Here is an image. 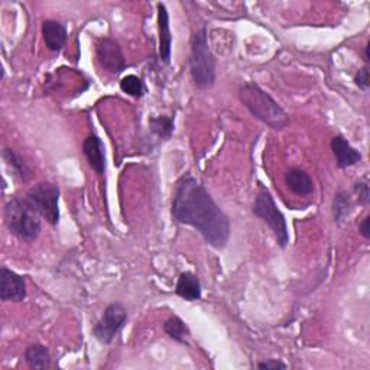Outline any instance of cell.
Here are the masks:
<instances>
[{
  "label": "cell",
  "mask_w": 370,
  "mask_h": 370,
  "mask_svg": "<svg viewBox=\"0 0 370 370\" xmlns=\"http://www.w3.org/2000/svg\"><path fill=\"white\" fill-rule=\"evenodd\" d=\"M172 217L181 225L193 226L214 249H225L230 239V220L210 193L190 174L181 176L172 198Z\"/></svg>",
  "instance_id": "1"
},
{
  "label": "cell",
  "mask_w": 370,
  "mask_h": 370,
  "mask_svg": "<svg viewBox=\"0 0 370 370\" xmlns=\"http://www.w3.org/2000/svg\"><path fill=\"white\" fill-rule=\"evenodd\" d=\"M240 101L247 107L249 112L269 128L282 130L289 119L279 103L254 83H246L239 90Z\"/></svg>",
  "instance_id": "2"
},
{
  "label": "cell",
  "mask_w": 370,
  "mask_h": 370,
  "mask_svg": "<svg viewBox=\"0 0 370 370\" xmlns=\"http://www.w3.org/2000/svg\"><path fill=\"white\" fill-rule=\"evenodd\" d=\"M29 203L23 198L15 197L5 204L4 218L5 225L12 235L25 242H33L41 233V220Z\"/></svg>",
  "instance_id": "3"
},
{
  "label": "cell",
  "mask_w": 370,
  "mask_h": 370,
  "mask_svg": "<svg viewBox=\"0 0 370 370\" xmlns=\"http://www.w3.org/2000/svg\"><path fill=\"white\" fill-rule=\"evenodd\" d=\"M190 71L194 84L207 90L215 83V58L210 50L207 28L203 26L197 30L191 41V55H190Z\"/></svg>",
  "instance_id": "4"
},
{
  "label": "cell",
  "mask_w": 370,
  "mask_h": 370,
  "mask_svg": "<svg viewBox=\"0 0 370 370\" xmlns=\"http://www.w3.org/2000/svg\"><path fill=\"white\" fill-rule=\"evenodd\" d=\"M253 213H254V215H257L259 218H262L265 221V223L269 226V229L274 232L278 245L282 249H285L289 243V233H288L285 215L278 208L269 190L261 182H259V190H257V194L254 198Z\"/></svg>",
  "instance_id": "5"
},
{
  "label": "cell",
  "mask_w": 370,
  "mask_h": 370,
  "mask_svg": "<svg viewBox=\"0 0 370 370\" xmlns=\"http://www.w3.org/2000/svg\"><path fill=\"white\" fill-rule=\"evenodd\" d=\"M25 200L29 206L44 217L50 225L57 226L60 221V189L55 184L51 182H40L32 187L28 193Z\"/></svg>",
  "instance_id": "6"
},
{
  "label": "cell",
  "mask_w": 370,
  "mask_h": 370,
  "mask_svg": "<svg viewBox=\"0 0 370 370\" xmlns=\"http://www.w3.org/2000/svg\"><path fill=\"white\" fill-rule=\"evenodd\" d=\"M128 320L126 308L120 303L110 304L93 328V336L101 344H110Z\"/></svg>",
  "instance_id": "7"
},
{
  "label": "cell",
  "mask_w": 370,
  "mask_h": 370,
  "mask_svg": "<svg viewBox=\"0 0 370 370\" xmlns=\"http://www.w3.org/2000/svg\"><path fill=\"white\" fill-rule=\"evenodd\" d=\"M96 57L100 65L112 74H120L126 68V60L119 43L112 38H101L96 45Z\"/></svg>",
  "instance_id": "8"
},
{
  "label": "cell",
  "mask_w": 370,
  "mask_h": 370,
  "mask_svg": "<svg viewBox=\"0 0 370 370\" xmlns=\"http://www.w3.org/2000/svg\"><path fill=\"white\" fill-rule=\"evenodd\" d=\"M26 298V281L23 276L4 267L0 269V300L21 303Z\"/></svg>",
  "instance_id": "9"
},
{
  "label": "cell",
  "mask_w": 370,
  "mask_h": 370,
  "mask_svg": "<svg viewBox=\"0 0 370 370\" xmlns=\"http://www.w3.org/2000/svg\"><path fill=\"white\" fill-rule=\"evenodd\" d=\"M331 150L336 157L337 167L340 169L350 168L361 161V154L344 139L343 136H335L331 139Z\"/></svg>",
  "instance_id": "10"
},
{
  "label": "cell",
  "mask_w": 370,
  "mask_h": 370,
  "mask_svg": "<svg viewBox=\"0 0 370 370\" xmlns=\"http://www.w3.org/2000/svg\"><path fill=\"white\" fill-rule=\"evenodd\" d=\"M83 154L87 158L89 165L99 174L106 172V150L104 143L97 135H90L83 143Z\"/></svg>",
  "instance_id": "11"
},
{
  "label": "cell",
  "mask_w": 370,
  "mask_h": 370,
  "mask_svg": "<svg viewBox=\"0 0 370 370\" xmlns=\"http://www.w3.org/2000/svg\"><path fill=\"white\" fill-rule=\"evenodd\" d=\"M158 30H159V57L165 64L171 61L172 35L169 26V13L164 4H158Z\"/></svg>",
  "instance_id": "12"
},
{
  "label": "cell",
  "mask_w": 370,
  "mask_h": 370,
  "mask_svg": "<svg viewBox=\"0 0 370 370\" xmlns=\"http://www.w3.org/2000/svg\"><path fill=\"white\" fill-rule=\"evenodd\" d=\"M43 35L45 45L50 51L58 52L65 47L67 43V28L58 21H44L43 23Z\"/></svg>",
  "instance_id": "13"
},
{
  "label": "cell",
  "mask_w": 370,
  "mask_h": 370,
  "mask_svg": "<svg viewBox=\"0 0 370 370\" xmlns=\"http://www.w3.org/2000/svg\"><path fill=\"white\" fill-rule=\"evenodd\" d=\"M285 184L295 194L310 196L314 193V182L310 174L301 168H291L285 172Z\"/></svg>",
  "instance_id": "14"
},
{
  "label": "cell",
  "mask_w": 370,
  "mask_h": 370,
  "mask_svg": "<svg viewBox=\"0 0 370 370\" xmlns=\"http://www.w3.org/2000/svg\"><path fill=\"white\" fill-rule=\"evenodd\" d=\"M175 292L178 297L187 301H198L201 298L200 279L191 272H182L178 278Z\"/></svg>",
  "instance_id": "15"
},
{
  "label": "cell",
  "mask_w": 370,
  "mask_h": 370,
  "mask_svg": "<svg viewBox=\"0 0 370 370\" xmlns=\"http://www.w3.org/2000/svg\"><path fill=\"white\" fill-rule=\"evenodd\" d=\"M25 361L30 369H48L51 367V354L47 346L35 343L25 350Z\"/></svg>",
  "instance_id": "16"
},
{
  "label": "cell",
  "mask_w": 370,
  "mask_h": 370,
  "mask_svg": "<svg viewBox=\"0 0 370 370\" xmlns=\"http://www.w3.org/2000/svg\"><path fill=\"white\" fill-rule=\"evenodd\" d=\"M4 159L6 165L11 168L13 175H16L21 181L28 182L32 178V171L28 167V164L22 159L21 155H18L13 150H4Z\"/></svg>",
  "instance_id": "17"
},
{
  "label": "cell",
  "mask_w": 370,
  "mask_h": 370,
  "mask_svg": "<svg viewBox=\"0 0 370 370\" xmlns=\"http://www.w3.org/2000/svg\"><path fill=\"white\" fill-rule=\"evenodd\" d=\"M164 331L174 342L181 344H189L190 330L179 317H171L164 323Z\"/></svg>",
  "instance_id": "18"
},
{
  "label": "cell",
  "mask_w": 370,
  "mask_h": 370,
  "mask_svg": "<svg viewBox=\"0 0 370 370\" xmlns=\"http://www.w3.org/2000/svg\"><path fill=\"white\" fill-rule=\"evenodd\" d=\"M350 207H352L350 194L346 191H339L335 196V200H332V215H335V220L337 223H342L343 220H346V217L350 213Z\"/></svg>",
  "instance_id": "19"
},
{
  "label": "cell",
  "mask_w": 370,
  "mask_h": 370,
  "mask_svg": "<svg viewBox=\"0 0 370 370\" xmlns=\"http://www.w3.org/2000/svg\"><path fill=\"white\" fill-rule=\"evenodd\" d=\"M150 126L158 136L169 139L174 132V119L169 116H154L150 119Z\"/></svg>",
  "instance_id": "20"
},
{
  "label": "cell",
  "mask_w": 370,
  "mask_h": 370,
  "mask_svg": "<svg viewBox=\"0 0 370 370\" xmlns=\"http://www.w3.org/2000/svg\"><path fill=\"white\" fill-rule=\"evenodd\" d=\"M120 90L132 97H142L145 94V86L143 82L136 76H126L120 82Z\"/></svg>",
  "instance_id": "21"
},
{
  "label": "cell",
  "mask_w": 370,
  "mask_h": 370,
  "mask_svg": "<svg viewBox=\"0 0 370 370\" xmlns=\"http://www.w3.org/2000/svg\"><path fill=\"white\" fill-rule=\"evenodd\" d=\"M354 193L359 196V203L361 206H367L370 203V190L364 181H359L354 184Z\"/></svg>",
  "instance_id": "22"
},
{
  "label": "cell",
  "mask_w": 370,
  "mask_h": 370,
  "mask_svg": "<svg viewBox=\"0 0 370 370\" xmlns=\"http://www.w3.org/2000/svg\"><path fill=\"white\" fill-rule=\"evenodd\" d=\"M354 83L356 86L363 90V91H367L369 90V86H370V77H369V68L367 67H363L357 71L356 77H354Z\"/></svg>",
  "instance_id": "23"
},
{
  "label": "cell",
  "mask_w": 370,
  "mask_h": 370,
  "mask_svg": "<svg viewBox=\"0 0 370 370\" xmlns=\"http://www.w3.org/2000/svg\"><path fill=\"white\" fill-rule=\"evenodd\" d=\"M257 367H259V369H267V370H269V369H286L288 366H286L285 363L279 361V360H267V361L259 363Z\"/></svg>",
  "instance_id": "24"
},
{
  "label": "cell",
  "mask_w": 370,
  "mask_h": 370,
  "mask_svg": "<svg viewBox=\"0 0 370 370\" xmlns=\"http://www.w3.org/2000/svg\"><path fill=\"white\" fill-rule=\"evenodd\" d=\"M369 225H370V217L366 215V217L361 220V223H360V226H359L360 235H361L364 239H369V237H370V228H369Z\"/></svg>",
  "instance_id": "25"
},
{
  "label": "cell",
  "mask_w": 370,
  "mask_h": 370,
  "mask_svg": "<svg viewBox=\"0 0 370 370\" xmlns=\"http://www.w3.org/2000/svg\"><path fill=\"white\" fill-rule=\"evenodd\" d=\"M369 50H370V44H367L366 48H364V61H366V62H369V60H370V58H369Z\"/></svg>",
  "instance_id": "26"
}]
</instances>
